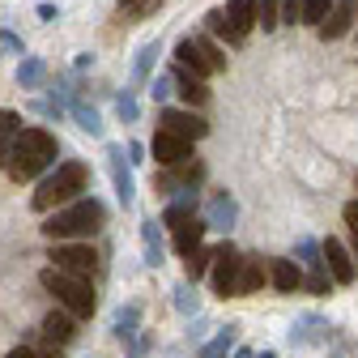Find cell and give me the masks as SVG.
I'll return each mask as SVG.
<instances>
[{
    "label": "cell",
    "mask_w": 358,
    "mask_h": 358,
    "mask_svg": "<svg viewBox=\"0 0 358 358\" xmlns=\"http://www.w3.org/2000/svg\"><path fill=\"white\" fill-rule=\"evenodd\" d=\"M256 358H278V350H260V354H256Z\"/></svg>",
    "instance_id": "bcb514c9"
},
{
    "label": "cell",
    "mask_w": 358,
    "mask_h": 358,
    "mask_svg": "<svg viewBox=\"0 0 358 358\" xmlns=\"http://www.w3.org/2000/svg\"><path fill=\"white\" fill-rule=\"evenodd\" d=\"M205 30H209V34H217V38H227L231 48H239V43H243V34L231 26L227 9H209V13H205Z\"/></svg>",
    "instance_id": "484cf974"
},
{
    "label": "cell",
    "mask_w": 358,
    "mask_h": 358,
    "mask_svg": "<svg viewBox=\"0 0 358 358\" xmlns=\"http://www.w3.org/2000/svg\"><path fill=\"white\" fill-rule=\"evenodd\" d=\"M235 345H239V324H227V329H217L209 341H201L196 358H231Z\"/></svg>",
    "instance_id": "ffe728a7"
},
{
    "label": "cell",
    "mask_w": 358,
    "mask_h": 358,
    "mask_svg": "<svg viewBox=\"0 0 358 358\" xmlns=\"http://www.w3.org/2000/svg\"><path fill=\"white\" fill-rule=\"evenodd\" d=\"M43 81H48V64H43L38 56H26V60L17 64V85H22V90H38Z\"/></svg>",
    "instance_id": "83f0119b"
},
{
    "label": "cell",
    "mask_w": 358,
    "mask_h": 358,
    "mask_svg": "<svg viewBox=\"0 0 358 358\" xmlns=\"http://www.w3.org/2000/svg\"><path fill=\"white\" fill-rule=\"evenodd\" d=\"M145 154H150V145H141V141H132V145H128V162H132V166H141Z\"/></svg>",
    "instance_id": "f35d334b"
},
{
    "label": "cell",
    "mask_w": 358,
    "mask_h": 358,
    "mask_svg": "<svg viewBox=\"0 0 358 358\" xmlns=\"http://www.w3.org/2000/svg\"><path fill=\"white\" fill-rule=\"evenodd\" d=\"M111 333L120 337V341H132L141 333V303H124L115 316H111Z\"/></svg>",
    "instance_id": "44dd1931"
},
{
    "label": "cell",
    "mask_w": 358,
    "mask_h": 358,
    "mask_svg": "<svg viewBox=\"0 0 358 358\" xmlns=\"http://www.w3.org/2000/svg\"><path fill=\"white\" fill-rule=\"evenodd\" d=\"M268 286V268L260 264V256H243L239 260V294H260Z\"/></svg>",
    "instance_id": "d6986e66"
},
{
    "label": "cell",
    "mask_w": 358,
    "mask_h": 358,
    "mask_svg": "<svg viewBox=\"0 0 358 358\" xmlns=\"http://www.w3.org/2000/svg\"><path fill=\"white\" fill-rule=\"evenodd\" d=\"M141 252H145V264L150 268L162 264V227H158V217H145L141 222Z\"/></svg>",
    "instance_id": "cb8c5ba5"
},
{
    "label": "cell",
    "mask_w": 358,
    "mask_h": 358,
    "mask_svg": "<svg viewBox=\"0 0 358 358\" xmlns=\"http://www.w3.org/2000/svg\"><path fill=\"white\" fill-rule=\"evenodd\" d=\"M171 303H175L179 316H196V311H201V294L192 290V282H179V286L171 290Z\"/></svg>",
    "instance_id": "f546056e"
},
{
    "label": "cell",
    "mask_w": 358,
    "mask_h": 358,
    "mask_svg": "<svg viewBox=\"0 0 358 358\" xmlns=\"http://www.w3.org/2000/svg\"><path fill=\"white\" fill-rule=\"evenodd\" d=\"M158 128L162 132H175V137H184V141H205L209 137V120L192 107H162L158 111Z\"/></svg>",
    "instance_id": "9c48e42d"
},
{
    "label": "cell",
    "mask_w": 358,
    "mask_h": 358,
    "mask_svg": "<svg viewBox=\"0 0 358 358\" xmlns=\"http://www.w3.org/2000/svg\"><path fill=\"white\" fill-rule=\"evenodd\" d=\"M354 235V231H350ZM350 256H354V264H358V235H354V243H350Z\"/></svg>",
    "instance_id": "f6af8a7d"
},
{
    "label": "cell",
    "mask_w": 358,
    "mask_h": 358,
    "mask_svg": "<svg viewBox=\"0 0 358 358\" xmlns=\"http://www.w3.org/2000/svg\"><path fill=\"white\" fill-rule=\"evenodd\" d=\"M34 358H64V345H56V341L43 337V341L34 345Z\"/></svg>",
    "instance_id": "74e56055"
},
{
    "label": "cell",
    "mask_w": 358,
    "mask_h": 358,
    "mask_svg": "<svg viewBox=\"0 0 358 358\" xmlns=\"http://www.w3.org/2000/svg\"><path fill=\"white\" fill-rule=\"evenodd\" d=\"M235 222H239V201L231 192H213L209 205H205V227L217 231V235H231Z\"/></svg>",
    "instance_id": "7c38bea8"
},
{
    "label": "cell",
    "mask_w": 358,
    "mask_h": 358,
    "mask_svg": "<svg viewBox=\"0 0 358 358\" xmlns=\"http://www.w3.org/2000/svg\"><path fill=\"white\" fill-rule=\"evenodd\" d=\"M0 43H5V48H13V52H22V38L9 34V30H0Z\"/></svg>",
    "instance_id": "b9f144b4"
},
{
    "label": "cell",
    "mask_w": 358,
    "mask_h": 358,
    "mask_svg": "<svg viewBox=\"0 0 358 358\" xmlns=\"http://www.w3.org/2000/svg\"><path fill=\"white\" fill-rule=\"evenodd\" d=\"M48 260H52L56 268H64V273H77V278H94V273H99V252L90 248V243H81V239H60V243H52Z\"/></svg>",
    "instance_id": "52a82bcc"
},
{
    "label": "cell",
    "mask_w": 358,
    "mask_h": 358,
    "mask_svg": "<svg viewBox=\"0 0 358 358\" xmlns=\"http://www.w3.org/2000/svg\"><path fill=\"white\" fill-rule=\"evenodd\" d=\"M209 329H213V324H209L205 316H192V329H188V341H192V345H201V341L209 337Z\"/></svg>",
    "instance_id": "8d00e7d4"
},
{
    "label": "cell",
    "mask_w": 358,
    "mask_h": 358,
    "mask_svg": "<svg viewBox=\"0 0 358 358\" xmlns=\"http://www.w3.org/2000/svg\"><path fill=\"white\" fill-rule=\"evenodd\" d=\"M150 154H154V162L158 166H179V162H188V158H196L192 154V141H184V137H175V132H154V141H150Z\"/></svg>",
    "instance_id": "4fadbf2b"
},
{
    "label": "cell",
    "mask_w": 358,
    "mask_h": 358,
    "mask_svg": "<svg viewBox=\"0 0 358 358\" xmlns=\"http://www.w3.org/2000/svg\"><path fill=\"white\" fill-rule=\"evenodd\" d=\"M268 286H273L278 294H294L299 286H303V268L294 264V260H268Z\"/></svg>",
    "instance_id": "ac0fdd59"
},
{
    "label": "cell",
    "mask_w": 358,
    "mask_h": 358,
    "mask_svg": "<svg viewBox=\"0 0 358 358\" xmlns=\"http://www.w3.org/2000/svg\"><path fill=\"white\" fill-rule=\"evenodd\" d=\"M77 333H81V320L73 316V311H64V307H56L52 316L43 320V337H48V341H56V345H64V350L77 341Z\"/></svg>",
    "instance_id": "e0dca14e"
},
{
    "label": "cell",
    "mask_w": 358,
    "mask_h": 358,
    "mask_svg": "<svg viewBox=\"0 0 358 358\" xmlns=\"http://www.w3.org/2000/svg\"><path fill=\"white\" fill-rule=\"evenodd\" d=\"M85 188H90V171H85V162H60V166L34 188L30 205H34V213H52V209H60V205L85 196Z\"/></svg>",
    "instance_id": "3957f363"
},
{
    "label": "cell",
    "mask_w": 358,
    "mask_h": 358,
    "mask_svg": "<svg viewBox=\"0 0 358 358\" xmlns=\"http://www.w3.org/2000/svg\"><path fill=\"white\" fill-rule=\"evenodd\" d=\"M205 217H192V222H184V227H175L171 235H175V252L179 256H188L192 248H201V239H205Z\"/></svg>",
    "instance_id": "d4e9b609"
},
{
    "label": "cell",
    "mask_w": 358,
    "mask_h": 358,
    "mask_svg": "<svg viewBox=\"0 0 358 358\" xmlns=\"http://www.w3.org/2000/svg\"><path fill=\"white\" fill-rule=\"evenodd\" d=\"M171 81H175V94H179V99H184V103H188L192 111H201V107H209V99H213V94H209V85H205V77H196V73H188L184 64H175V69H171Z\"/></svg>",
    "instance_id": "2e32d148"
},
{
    "label": "cell",
    "mask_w": 358,
    "mask_h": 358,
    "mask_svg": "<svg viewBox=\"0 0 358 358\" xmlns=\"http://www.w3.org/2000/svg\"><path fill=\"white\" fill-rule=\"evenodd\" d=\"M175 64H184L196 77H213V73L227 69V56H222V48L209 43L205 34H188V38L175 43Z\"/></svg>",
    "instance_id": "5b68a950"
},
{
    "label": "cell",
    "mask_w": 358,
    "mask_h": 358,
    "mask_svg": "<svg viewBox=\"0 0 358 358\" xmlns=\"http://www.w3.org/2000/svg\"><path fill=\"white\" fill-rule=\"evenodd\" d=\"M231 358H256V350H252V345H235Z\"/></svg>",
    "instance_id": "7bdbcfd3"
},
{
    "label": "cell",
    "mask_w": 358,
    "mask_h": 358,
    "mask_svg": "<svg viewBox=\"0 0 358 358\" xmlns=\"http://www.w3.org/2000/svg\"><path fill=\"white\" fill-rule=\"evenodd\" d=\"M38 286L48 290L64 311H73L77 320H90L94 316V307H99V299H94V286H90V278H77V273H64V268H56V264H48L38 273Z\"/></svg>",
    "instance_id": "277c9868"
},
{
    "label": "cell",
    "mask_w": 358,
    "mask_h": 358,
    "mask_svg": "<svg viewBox=\"0 0 358 358\" xmlns=\"http://www.w3.org/2000/svg\"><path fill=\"white\" fill-rule=\"evenodd\" d=\"M239 248H231V243H222V248H213V260H209V286H213V294L217 299H235L239 294Z\"/></svg>",
    "instance_id": "ba28073f"
},
{
    "label": "cell",
    "mask_w": 358,
    "mask_h": 358,
    "mask_svg": "<svg viewBox=\"0 0 358 358\" xmlns=\"http://www.w3.org/2000/svg\"><path fill=\"white\" fill-rule=\"evenodd\" d=\"M341 217H345V227H350V231L358 235V201H350V205L341 209Z\"/></svg>",
    "instance_id": "ab89813d"
},
{
    "label": "cell",
    "mask_w": 358,
    "mask_h": 358,
    "mask_svg": "<svg viewBox=\"0 0 358 358\" xmlns=\"http://www.w3.org/2000/svg\"><path fill=\"white\" fill-rule=\"evenodd\" d=\"M150 94H154V103H166V99L175 94V81H171V73H158V77H150Z\"/></svg>",
    "instance_id": "e575fe53"
},
{
    "label": "cell",
    "mask_w": 358,
    "mask_h": 358,
    "mask_svg": "<svg viewBox=\"0 0 358 358\" xmlns=\"http://www.w3.org/2000/svg\"><path fill=\"white\" fill-rule=\"evenodd\" d=\"M320 248H324V264H329V278H333V286H350V282L358 278V264H354L350 248H345L341 239H324Z\"/></svg>",
    "instance_id": "9a60e30c"
},
{
    "label": "cell",
    "mask_w": 358,
    "mask_h": 358,
    "mask_svg": "<svg viewBox=\"0 0 358 358\" xmlns=\"http://www.w3.org/2000/svg\"><path fill=\"white\" fill-rule=\"evenodd\" d=\"M115 115H120L124 124H137L141 107H137V94H132V90H124V94H115Z\"/></svg>",
    "instance_id": "d6a6232c"
},
{
    "label": "cell",
    "mask_w": 358,
    "mask_h": 358,
    "mask_svg": "<svg viewBox=\"0 0 358 358\" xmlns=\"http://www.w3.org/2000/svg\"><path fill=\"white\" fill-rule=\"evenodd\" d=\"M227 17H231V26L248 38L252 26H256V0H231V5H227Z\"/></svg>",
    "instance_id": "4316f807"
},
{
    "label": "cell",
    "mask_w": 358,
    "mask_h": 358,
    "mask_svg": "<svg viewBox=\"0 0 358 358\" xmlns=\"http://www.w3.org/2000/svg\"><path fill=\"white\" fill-rule=\"evenodd\" d=\"M103 227H107V205L99 196H77V201L52 209L38 231L52 243H60V239H94Z\"/></svg>",
    "instance_id": "6da1fadb"
},
{
    "label": "cell",
    "mask_w": 358,
    "mask_h": 358,
    "mask_svg": "<svg viewBox=\"0 0 358 358\" xmlns=\"http://www.w3.org/2000/svg\"><path fill=\"white\" fill-rule=\"evenodd\" d=\"M60 154V141L52 137L48 128H17V137H13V150H9V179H17V184H26V179L43 175Z\"/></svg>",
    "instance_id": "7a4b0ae2"
},
{
    "label": "cell",
    "mask_w": 358,
    "mask_h": 358,
    "mask_svg": "<svg viewBox=\"0 0 358 358\" xmlns=\"http://www.w3.org/2000/svg\"><path fill=\"white\" fill-rule=\"evenodd\" d=\"M299 5H303V26H320V17L329 13L333 0H299Z\"/></svg>",
    "instance_id": "836d02e7"
},
{
    "label": "cell",
    "mask_w": 358,
    "mask_h": 358,
    "mask_svg": "<svg viewBox=\"0 0 358 358\" xmlns=\"http://www.w3.org/2000/svg\"><path fill=\"white\" fill-rule=\"evenodd\" d=\"M69 115L77 120L81 132H90V137H103V115H99V107H90L85 99H69Z\"/></svg>",
    "instance_id": "603a6c76"
},
{
    "label": "cell",
    "mask_w": 358,
    "mask_h": 358,
    "mask_svg": "<svg viewBox=\"0 0 358 358\" xmlns=\"http://www.w3.org/2000/svg\"><path fill=\"white\" fill-rule=\"evenodd\" d=\"M9 358H34V345H17V350H9Z\"/></svg>",
    "instance_id": "ee69618b"
},
{
    "label": "cell",
    "mask_w": 358,
    "mask_h": 358,
    "mask_svg": "<svg viewBox=\"0 0 358 358\" xmlns=\"http://www.w3.org/2000/svg\"><path fill=\"white\" fill-rule=\"evenodd\" d=\"M354 13H358V5H354V0H333V5H329V13L320 17V38L324 43H337V38H345L350 30H354Z\"/></svg>",
    "instance_id": "5bb4252c"
},
{
    "label": "cell",
    "mask_w": 358,
    "mask_h": 358,
    "mask_svg": "<svg viewBox=\"0 0 358 358\" xmlns=\"http://www.w3.org/2000/svg\"><path fill=\"white\" fill-rule=\"evenodd\" d=\"M115 9H120L124 22H141V17H150V13L162 9V0H115Z\"/></svg>",
    "instance_id": "4dcf8cb0"
},
{
    "label": "cell",
    "mask_w": 358,
    "mask_h": 358,
    "mask_svg": "<svg viewBox=\"0 0 358 358\" xmlns=\"http://www.w3.org/2000/svg\"><path fill=\"white\" fill-rule=\"evenodd\" d=\"M107 175H111L115 201L124 209H132V201H137V179H132V162L124 158V145H107Z\"/></svg>",
    "instance_id": "30bf717a"
},
{
    "label": "cell",
    "mask_w": 358,
    "mask_h": 358,
    "mask_svg": "<svg viewBox=\"0 0 358 358\" xmlns=\"http://www.w3.org/2000/svg\"><path fill=\"white\" fill-rule=\"evenodd\" d=\"M158 56H162V48L158 43H145V48L137 52V64H132V77H128V90H141L150 77H154V64H158Z\"/></svg>",
    "instance_id": "7402d4cb"
},
{
    "label": "cell",
    "mask_w": 358,
    "mask_h": 358,
    "mask_svg": "<svg viewBox=\"0 0 358 358\" xmlns=\"http://www.w3.org/2000/svg\"><path fill=\"white\" fill-rule=\"evenodd\" d=\"M38 17H43V22H56V17H60V9L52 5V0H43V5H38Z\"/></svg>",
    "instance_id": "60d3db41"
},
{
    "label": "cell",
    "mask_w": 358,
    "mask_h": 358,
    "mask_svg": "<svg viewBox=\"0 0 358 358\" xmlns=\"http://www.w3.org/2000/svg\"><path fill=\"white\" fill-rule=\"evenodd\" d=\"M282 26H303V5L299 0H282Z\"/></svg>",
    "instance_id": "d590c367"
},
{
    "label": "cell",
    "mask_w": 358,
    "mask_h": 358,
    "mask_svg": "<svg viewBox=\"0 0 358 358\" xmlns=\"http://www.w3.org/2000/svg\"><path fill=\"white\" fill-rule=\"evenodd\" d=\"M333 337V324H329V316H320V311H307V316H299L294 324H290V333H286V341L294 345V350H303V345H324Z\"/></svg>",
    "instance_id": "8fae6325"
},
{
    "label": "cell",
    "mask_w": 358,
    "mask_h": 358,
    "mask_svg": "<svg viewBox=\"0 0 358 358\" xmlns=\"http://www.w3.org/2000/svg\"><path fill=\"white\" fill-rule=\"evenodd\" d=\"M256 26L264 34H273L282 26V0H256Z\"/></svg>",
    "instance_id": "1f68e13d"
},
{
    "label": "cell",
    "mask_w": 358,
    "mask_h": 358,
    "mask_svg": "<svg viewBox=\"0 0 358 358\" xmlns=\"http://www.w3.org/2000/svg\"><path fill=\"white\" fill-rule=\"evenodd\" d=\"M209 260H213V248H205V243H201V248H192V252L184 256V273H188V282H192V286L209 273Z\"/></svg>",
    "instance_id": "f1b7e54d"
},
{
    "label": "cell",
    "mask_w": 358,
    "mask_h": 358,
    "mask_svg": "<svg viewBox=\"0 0 358 358\" xmlns=\"http://www.w3.org/2000/svg\"><path fill=\"white\" fill-rule=\"evenodd\" d=\"M290 260L303 268V286H307L311 294H329V290H333V278H329V264H324L320 239H299Z\"/></svg>",
    "instance_id": "8992f818"
}]
</instances>
